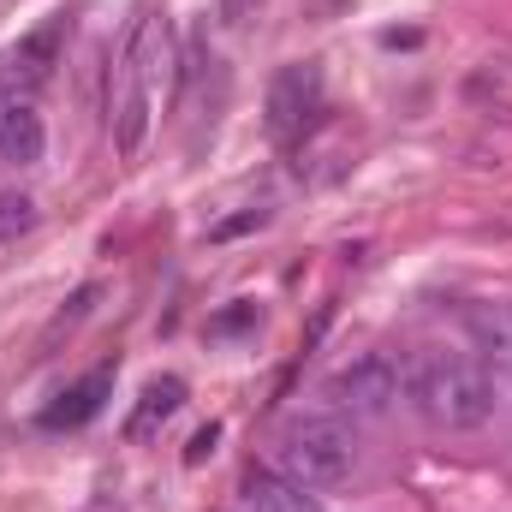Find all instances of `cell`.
<instances>
[{"label":"cell","instance_id":"cell-13","mask_svg":"<svg viewBox=\"0 0 512 512\" xmlns=\"http://www.w3.org/2000/svg\"><path fill=\"white\" fill-rule=\"evenodd\" d=\"M215 441H221V429L209 423V429H197V441H191V465L203 459V453H215Z\"/></svg>","mask_w":512,"mask_h":512},{"label":"cell","instance_id":"cell-6","mask_svg":"<svg viewBox=\"0 0 512 512\" xmlns=\"http://www.w3.org/2000/svg\"><path fill=\"white\" fill-rule=\"evenodd\" d=\"M42 149H48V126H42V114H36L30 102H6V108H0V161H12V167H36Z\"/></svg>","mask_w":512,"mask_h":512},{"label":"cell","instance_id":"cell-4","mask_svg":"<svg viewBox=\"0 0 512 512\" xmlns=\"http://www.w3.org/2000/svg\"><path fill=\"white\" fill-rule=\"evenodd\" d=\"M322 393H328V405H334V411L382 417V411L399 405V393H405V364H393L387 352H364V358H352L346 370H334Z\"/></svg>","mask_w":512,"mask_h":512},{"label":"cell","instance_id":"cell-11","mask_svg":"<svg viewBox=\"0 0 512 512\" xmlns=\"http://www.w3.org/2000/svg\"><path fill=\"white\" fill-rule=\"evenodd\" d=\"M36 227V197L30 191H0V245H18Z\"/></svg>","mask_w":512,"mask_h":512},{"label":"cell","instance_id":"cell-1","mask_svg":"<svg viewBox=\"0 0 512 512\" xmlns=\"http://www.w3.org/2000/svg\"><path fill=\"white\" fill-rule=\"evenodd\" d=\"M167 66H173V30L161 12H149L120 60V96H114V149L120 155L143 149L149 120H155V84L167 78Z\"/></svg>","mask_w":512,"mask_h":512},{"label":"cell","instance_id":"cell-8","mask_svg":"<svg viewBox=\"0 0 512 512\" xmlns=\"http://www.w3.org/2000/svg\"><path fill=\"white\" fill-rule=\"evenodd\" d=\"M108 387H114V370L84 376L78 387H66V393H60V405H48V411H42V423H48V429H78V423H90V417L102 411Z\"/></svg>","mask_w":512,"mask_h":512},{"label":"cell","instance_id":"cell-5","mask_svg":"<svg viewBox=\"0 0 512 512\" xmlns=\"http://www.w3.org/2000/svg\"><path fill=\"white\" fill-rule=\"evenodd\" d=\"M316 114H322V72L310 60L280 66L274 84H268V131H274V143H298Z\"/></svg>","mask_w":512,"mask_h":512},{"label":"cell","instance_id":"cell-7","mask_svg":"<svg viewBox=\"0 0 512 512\" xmlns=\"http://www.w3.org/2000/svg\"><path fill=\"white\" fill-rule=\"evenodd\" d=\"M245 507L251 512H322V501L310 489H298L280 471H251L245 477Z\"/></svg>","mask_w":512,"mask_h":512},{"label":"cell","instance_id":"cell-3","mask_svg":"<svg viewBox=\"0 0 512 512\" xmlns=\"http://www.w3.org/2000/svg\"><path fill=\"white\" fill-rule=\"evenodd\" d=\"M274 465H280V477H292L310 495L316 489H340L352 477V465H358V441H352V429L340 417H298V423L280 429Z\"/></svg>","mask_w":512,"mask_h":512},{"label":"cell","instance_id":"cell-10","mask_svg":"<svg viewBox=\"0 0 512 512\" xmlns=\"http://www.w3.org/2000/svg\"><path fill=\"white\" fill-rule=\"evenodd\" d=\"M60 30H66V18H48L36 36H24V42H18V54H12V78L24 72V84H42V78L54 72V48H60Z\"/></svg>","mask_w":512,"mask_h":512},{"label":"cell","instance_id":"cell-2","mask_svg":"<svg viewBox=\"0 0 512 512\" xmlns=\"http://www.w3.org/2000/svg\"><path fill=\"white\" fill-rule=\"evenodd\" d=\"M405 393L441 423V429H477L489 423L495 411V382L477 358H459V352H435L423 358L417 370H405Z\"/></svg>","mask_w":512,"mask_h":512},{"label":"cell","instance_id":"cell-9","mask_svg":"<svg viewBox=\"0 0 512 512\" xmlns=\"http://www.w3.org/2000/svg\"><path fill=\"white\" fill-rule=\"evenodd\" d=\"M185 405V382L179 376H155V382L143 387V399H137V411H131V423H126V435L131 441H149L173 411Z\"/></svg>","mask_w":512,"mask_h":512},{"label":"cell","instance_id":"cell-12","mask_svg":"<svg viewBox=\"0 0 512 512\" xmlns=\"http://www.w3.org/2000/svg\"><path fill=\"white\" fill-rule=\"evenodd\" d=\"M256 6H262V0H221V18H227V24H251Z\"/></svg>","mask_w":512,"mask_h":512}]
</instances>
